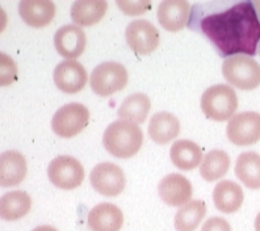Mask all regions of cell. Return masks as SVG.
<instances>
[{
  "instance_id": "cell-1",
  "label": "cell",
  "mask_w": 260,
  "mask_h": 231,
  "mask_svg": "<svg viewBox=\"0 0 260 231\" xmlns=\"http://www.w3.org/2000/svg\"><path fill=\"white\" fill-rule=\"evenodd\" d=\"M200 28L222 57L255 55L260 44V20L254 3L241 2L201 19Z\"/></svg>"
},
{
  "instance_id": "cell-2",
  "label": "cell",
  "mask_w": 260,
  "mask_h": 231,
  "mask_svg": "<svg viewBox=\"0 0 260 231\" xmlns=\"http://www.w3.org/2000/svg\"><path fill=\"white\" fill-rule=\"evenodd\" d=\"M143 143L142 129L126 120L112 122L104 131L103 145L105 150L120 159L132 158L140 151Z\"/></svg>"
},
{
  "instance_id": "cell-3",
  "label": "cell",
  "mask_w": 260,
  "mask_h": 231,
  "mask_svg": "<svg viewBox=\"0 0 260 231\" xmlns=\"http://www.w3.org/2000/svg\"><path fill=\"white\" fill-rule=\"evenodd\" d=\"M238 108V96L228 84H216L206 88L201 96V109L210 120L225 121L234 116Z\"/></svg>"
},
{
  "instance_id": "cell-4",
  "label": "cell",
  "mask_w": 260,
  "mask_h": 231,
  "mask_svg": "<svg viewBox=\"0 0 260 231\" xmlns=\"http://www.w3.org/2000/svg\"><path fill=\"white\" fill-rule=\"evenodd\" d=\"M222 74L230 84L243 91L260 86V64L248 55L238 54L223 60Z\"/></svg>"
},
{
  "instance_id": "cell-5",
  "label": "cell",
  "mask_w": 260,
  "mask_h": 231,
  "mask_svg": "<svg viewBox=\"0 0 260 231\" xmlns=\"http://www.w3.org/2000/svg\"><path fill=\"white\" fill-rule=\"evenodd\" d=\"M127 71L118 62H103L93 69L89 76L91 88L99 96H111L114 92L124 89L127 84Z\"/></svg>"
},
{
  "instance_id": "cell-6",
  "label": "cell",
  "mask_w": 260,
  "mask_h": 231,
  "mask_svg": "<svg viewBox=\"0 0 260 231\" xmlns=\"http://www.w3.org/2000/svg\"><path fill=\"white\" fill-rule=\"evenodd\" d=\"M89 111L80 103H69L60 107L51 118V127L62 138H71L79 134L88 125Z\"/></svg>"
},
{
  "instance_id": "cell-7",
  "label": "cell",
  "mask_w": 260,
  "mask_h": 231,
  "mask_svg": "<svg viewBox=\"0 0 260 231\" xmlns=\"http://www.w3.org/2000/svg\"><path fill=\"white\" fill-rule=\"evenodd\" d=\"M48 178L59 189H75L83 183L84 168L76 158L60 155L49 163Z\"/></svg>"
},
{
  "instance_id": "cell-8",
  "label": "cell",
  "mask_w": 260,
  "mask_h": 231,
  "mask_svg": "<svg viewBox=\"0 0 260 231\" xmlns=\"http://www.w3.org/2000/svg\"><path fill=\"white\" fill-rule=\"evenodd\" d=\"M89 181L96 192L103 196L114 197L124 190L126 178L120 166L111 161H103L92 168Z\"/></svg>"
},
{
  "instance_id": "cell-9",
  "label": "cell",
  "mask_w": 260,
  "mask_h": 231,
  "mask_svg": "<svg viewBox=\"0 0 260 231\" xmlns=\"http://www.w3.org/2000/svg\"><path fill=\"white\" fill-rule=\"evenodd\" d=\"M226 136L237 146L256 143L260 141V113L241 112L234 114L226 127Z\"/></svg>"
},
{
  "instance_id": "cell-10",
  "label": "cell",
  "mask_w": 260,
  "mask_h": 231,
  "mask_svg": "<svg viewBox=\"0 0 260 231\" xmlns=\"http://www.w3.org/2000/svg\"><path fill=\"white\" fill-rule=\"evenodd\" d=\"M125 38L136 53L147 55L158 48L159 32L151 21L137 19L129 22L125 30Z\"/></svg>"
},
{
  "instance_id": "cell-11",
  "label": "cell",
  "mask_w": 260,
  "mask_h": 231,
  "mask_svg": "<svg viewBox=\"0 0 260 231\" xmlns=\"http://www.w3.org/2000/svg\"><path fill=\"white\" fill-rule=\"evenodd\" d=\"M54 82L60 91L76 93L87 84L88 75L82 63L74 59H64L55 66Z\"/></svg>"
},
{
  "instance_id": "cell-12",
  "label": "cell",
  "mask_w": 260,
  "mask_h": 231,
  "mask_svg": "<svg viewBox=\"0 0 260 231\" xmlns=\"http://www.w3.org/2000/svg\"><path fill=\"white\" fill-rule=\"evenodd\" d=\"M192 184L180 174H170L159 181L158 193L170 206H183L189 203L192 197Z\"/></svg>"
},
{
  "instance_id": "cell-13",
  "label": "cell",
  "mask_w": 260,
  "mask_h": 231,
  "mask_svg": "<svg viewBox=\"0 0 260 231\" xmlns=\"http://www.w3.org/2000/svg\"><path fill=\"white\" fill-rule=\"evenodd\" d=\"M54 45L62 57L67 59H74L82 55L86 49V33L76 24H66L55 32Z\"/></svg>"
},
{
  "instance_id": "cell-14",
  "label": "cell",
  "mask_w": 260,
  "mask_h": 231,
  "mask_svg": "<svg viewBox=\"0 0 260 231\" xmlns=\"http://www.w3.org/2000/svg\"><path fill=\"white\" fill-rule=\"evenodd\" d=\"M190 6L187 0H163L158 6L159 24L170 32H178L187 26Z\"/></svg>"
},
{
  "instance_id": "cell-15",
  "label": "cell",
  "mask_w": 260,
  "mask_h": 231,
  "mask_svg": "<svg viewBox=\"0 0 260 231\" xmlns=\"http://www.w3.org/2000/svg\"><path fill=\"white\" fill-rule=\"evenodd\" d=\"M87 223L91 231H120L124 225V214L118 206L102 203L89 210Z\"/></svg>"
},
{
  "instance_id": "cell-16",
  "label": "cell",
  "mask_w": 260,
  "mask_h": 231,
  "mask_svg": "<svg viewBox=\"0 0 260 231\" xmlns=\"http://www.w3.org/2000/svg\"><path fill=\"white\" fill-rule=\"evenodd\" d=\"M28 172L25 156L15 150L0 155V184L2 187H15L22 183Z\"/></svg>"
},
{
  "instance_id": "cell-17",
  "label": "cell",
  "mask_w": 260,
  "mask_h": 231,
  "mask_svg": "<svg viewBox=\"0 0 260 231\" xmlns=\"http://www.w3.org/2000/svg\"><path fill=\"white\" fill-rule=\"evenodd\" d=\"M55 4L51 0H21L19 3L21 19L35 28L50 24L55 16Z\"/></svg>"
},
{
  "instance_id": "cell-18",
  "label": "cell",
  "mask_w": 260,
  "mask_h": 231,
  "mask_svg": "<svg viewBox=\"0 0 260 231\" xmlns=\"http://www.w3.org/2000/svg\"><path fill=\"white\" fill-rule=\"evenodd\" d=\"M244 193L239 184L232 180H221L213 189V201L217 210L230 214L243 204Z\"/></svg>"
},
{
  "instance_id": "cell-19",
  "label": "cell",
  "mask_w": 260,
  "mask_h": 231,
  "mask_svg": "<svg viewBox=\"0 0 260 231\" xmlns=\"http://www.w3.org/2000/svg\"><path fill=\"white\" fill-rule=\"evenodd\" d=\"M180 133V122L170 112H158L151 117L149 124V136L159 145L171 142Z\"/></svg>"
},
{
  "instance_id": "cell-20",
  "label": "cell",
  "mask_w": 260,
  "mask_h": 231,
  "mask_svg": "<svg viewBox=\"0 0 260 231\" xmlns=\"http://www.w3.org/2000/svg\"><path fill=\"white\" fill-rule=\"evenodd\" d=\"M108 10L105 0H76L71 6V19L79 26H89L104 17Z\"/></svg>"
},
{
  "instance_id": "cell-21",
  "label": "cell",
  "mask_w": 260,
  "mask_h": 231,
  "mask_svg": "<svg viewBox=\"0 0 260 231\" xmlns=\"http://www.w3.org/2000/svg\"><path fill=\"white\" fill-rule=\"evenodd\" d=\"M171 160L179 170L190 171L203 161V151L200 146L190 140H179L174 142L170 150Z\"/></svg>"
},
{
  "instance_id": "cell-22",
  "label": "cell",
  "mask_w": 260,
  "mask_h": 231,
  "mask_svg": "<svg viewBox=\"0 0 260 231\" xmlns=\"http://www.w3.org/2000/svg\"><path fill=\"white\" fill-rule=\"evenodd\" d=\"M32 206V199L24 190H11L0 200V215L6 221H17L25 217Z\"/></svg>"
},
{
  "instance_id": "cell-23",
  "label": "cell",
  "mask_w": 260,
  "mask_h": 231,
  "mask_svg": "<svg viewBox=\"0 0 260 231\" xmlns=\"http://www.w3.org/2000/svg\"><path fill=\"white\" fill-rule=\"evenodd\" d=\"M151 108V100L146 93L136 92L126 96L121 103L117 114L120 120H126L133 124H141L146 120Z\"/></svg>"
},
{
  "instance_id": "cell-24",
  "label": "cell",
  "mask_w": 260,
  "mask_h": 231,
  "mask_svg": "<svg viewBox=\"0 0 260 231\" xmlns=\"http://www.w3.org/2000/svg\"><path fill=\"white\" fill-rule=\"evenodd\" d=\"M235 175L250 189L260 188V155L254 151L242 152L235 161Z\"/></svg>"
},
{
  "instance_id": "cell-25",
  "label": "cell",
  "mask_w": 260,
  "mask_h": 231,
  "mask_svg": "<svg viewBox=\"0 0 260 231\" xmlns=\"http://www.w3.org/2000/svg\"><path fill=\"white\" fill-rule=\"evenodd\" d=\"M206 214V205L201 200H192L183 205L175 215L176 231H194Z\"/></svg>"
},
{
  "instance_id": "cell-26",
  "label": "cell",
  "mask_w": 260,
  "mask_h": 231,
  "mask_svg": "<svg viewBox=\"0 0 260 231\" xmlns=\"http://www.w3.org/2000/svg\"><path fill=\"white\" fill-rule=\"evenodd\" d=\"M230 167V156L223 150H212L205 154L200 166V174L206 181L221 179Z\"/></svg>"
},
{
  "instance_id": "cell-27",
  "label": "cell",
  "mask_w": 260,
  "mask_h": 231,
  "mask_svg": "<svg viewBox=\"0 0 260 231\" xmlns=\"http://www.w3.org/2000/svg\"><path fill=\"white\" fill-rule=\"evenodd\" d=\"M0 83H2V86H8L13 80L17 78V66L15 63V60L10 57V55H7V54L2 53L0 54Z\"/></svg>"
},
{
  "instance_id": "cell-28",
  "label": "cell",
  "mask_w": 260,
  "mask_h": 231,
  "mask_svg": "<svg viewBox=\"0 0 260 231\" xmlns=\"http://www.w3.org/2000/svg\"><path fill=\"white\" fill-rule=\"evenodd\" d=\"M121 11L126 15H142L151 8V2L149 0H117L116 2Z\"/></svg>"
},
{
  "instance_id": "cell-29",
  "label": "cell",
  "mask_w": 260,
  "mask_h": 231,
  "mask_svg": "<svg viewBox=\"0 0 260 231\" xmlns=\"http://www.w3.org/2000/svg\"><path fill=\"white\" fill-rule=\"evenodd\" d=\"M201 231H232V226L222 217H212L204 222Z\"/></svg>"
},
{
  "instance_id": "cell-30",
  "label": "cell",
  "mask_w": 260,
  "mask_h": 231,
  "mask_svg": "<svg viewBox=\"0 0 260 231\" xmlns=\"http://www.w3.org/2000/svg\"><path fill=\"white\" fill-rule=\"evenodd\" d=\"M32 231H58V230L55 227H53V226L42 225V226H38V227H36L35 230H32Z\"/></svg>"
},
{
  "instance_id": "cell-31",
  "label": "cell",
  "mask_w": 260,
  "mask_h": 231,
  "mask_svg": "<svg viewBox=\"0 0 260 231\" xmlns=\"http://www.w3.org/2000/svg\"><path fill=\"white\" fill-rule=\"evenodd\" d=\"M254 6H255V10H256L257 17H259V20H260V0H255Z\"/></svg>"
},
{
  "instance_id": "cell-32",
  "label": "cell",
  "mask_w": 260,
  "mask_h": 231,
  "mask_svg": "<svg viewBox=\"0 0 260 231\" xmlns=\"http://www.w3.org/2000/svg\"><path fill=\"white\" fill-rule=\"evenodd\" d=\"M255 231H260V213L256 215V219H255Z\"/></svg>"
},
{
  "instance_id": "cell-33",
  "label": "cell",
  "mask_w": 260,
  "mask_h": 231,
  "mask_svg": "<svg viewBox=\"0 0 260 231\" xmlns=\"http://www.w3.org/2000/svg\"><path fill=\"white\" fill-rule=\"evenodd\" d=\"M257 54L260 55V44H259V46H257Z\"/></svg>"
}]
</instances>
